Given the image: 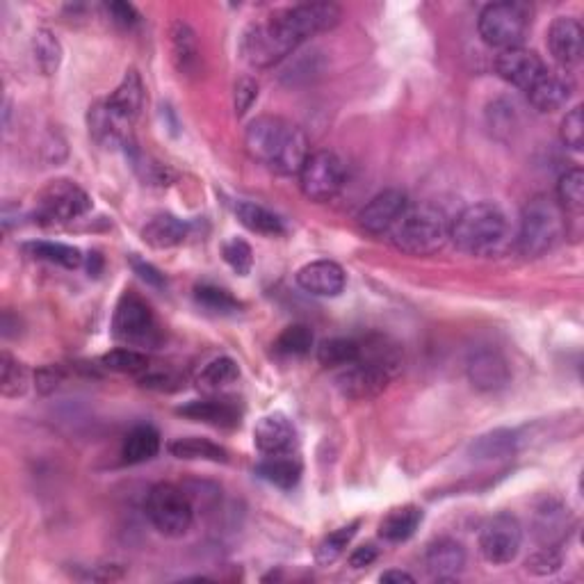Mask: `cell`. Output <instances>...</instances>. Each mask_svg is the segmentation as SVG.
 <instances>
[{"label":"cell","instance_id":"6da1fadb","mask_svg":"<svg viewBox=\"0 0 584 584\" xmlns=\"http://www.w3.org/2000/svg\"><path fill=\"white\" fill-rule=\"evenodd\" d=\"M245 144L249 156L263 162L279 176H299L306 158L311 156L304 131L288 119L263 115L251 121Z\"/></svg>","mask_w":584,"mask_h":584},{"label":"cell","instance_id":"7a4b0ae2","mask_svg":"<svg viewBox=\"0 0 584 584\" xmlns=\"http://www.w3.org/2000/svg\"><path fill=\"white\" fill-rule=\"evenodd\" d=\"M450 240L470 256H496L511 242V224L505 210L493 201H480L452 219Z\"/></svg>","mask_w":584,"mask_h":584},{"label":"cell","instance_id":"3957f363","mask_svg":"<svg viewBox=\"0 0 584 584\" xmlns=\"http://www.w3.org/2000/svg\"><path fill=\"white\" fill-rule=\"evenodd\" d=\"M340 16L343 12L334 3H302L270 16V21L263 23V30L281 58H286L311 37L336 28Z\"/></svg>","mask_w":584,"mask_h":584},{"label":"cell","instance_id":"277c9868","mask_svg":"<svg viewBox=\"0 0 584 584\" xmlns=\"http://www.w3.org/2000/svg\"><path fill=\"white\" fill-rule=\"evenodd\" d=\"M450 217L434 204H420L404 210L388 240L409 256H434L450 242Z\"/></svg>","mask_w":584,"mask_h":584},{"label":"cell","instance_id":"5b68a950","mask_svg":"<svg viewBox=\"0 0 584 584\" xmlns=\"http://www.w3.org/2000/svg\"><path fill=\"white\" fill-rule=\"evenodd\" d=\"M564 231V210L559 208L557 201L548 197H534L523 208L521 231H518V249L527 258L543 256L562 242Z\"/></svg>","mask_w":584,"mask_h":584},{"label":"cell","instance_id":"8992f818","mask_svg":"<svg viewBox=\"0 0 584 584\" xmlns=\"http://www.w3.org/2000/svg\"><path fill=\"white\" fill-rule=\"evenodd\" d=\"M146 516L160 534L178 539L194 523V505L181 486L156 484L146 496Z\"/></svg>","mask_w":584,"mask_h":584},{"label":"cell","instance_id":"52a82bcc","mask_svg":"<svg viewBox=\"0 0 584 584\" xmlns=\"http://www.w3.org/2000/svg\"><path fill=\"white\" fill-rule=\"evenodd\" d=\"M527 26H530V10L523 3H491L486 5L477 19V30L486 46L507 51L521 46Z\"/></svg>","mask_w":584,"mask_h":584},{"label":"cell","instance_id":"ba28073f","mask_svg":"<svg viewBox=\"0 0 584 584\" xmlns=\"http://www.w3.org/2000/svg\"><path fill=\"white\" fill-rule=\"evenodd\" d=\"M299 188L308 201L322 204V201L334 199L343 190L347 169L343 158L338 153L322 149L306 158L302 172H299Z\"/></svg>","mask_w":584,"mask_h":584},{"label":"cell","instance_id":"9c48e42d","mask_svg":"<svg viewBox=\"0 0 584 584\" xmlns=\"http://www.w3.org/2000/svg\"><path fill=\"white\" fill-rule=\"evenodd\" d=\"M395 363V359L384 354H361L359 361L340 368L336 386L340 388V393L345 397H352V400H370V397L379 395L388 386V381L393 377Z\"/></svg>","mask_w":584,"mask_h":584},{"label":"cell","instance_id":"30bf717a","mask_svg":"<svg viewBox=\"0 0 584 584\" xmlns=\"http://www.w3.org/2000/svg\"><path fill=\"white\" fill-rule=\"evenodd\" d=\"M523 525L514 514L500 511L482 525L480 553L493 566L511 564L521 553Z\"/></svg>","mask_w":584,"mask_h":584},{"label":"cell","instance_id":"8fae6325","mask_svg":"<svg viewBox=\"0 0 584 584\" xmlns=\"http://www.w3.org/2000/svg\"><path fill=\"white\" fill-rule=\"evenodd\" d=\"M89 208H92L89 194L69 178L51 181L39 192L37 199V217L46 224L71 222V219L85 215Z\"/></svg>","mask_w":584,"mask_h":584},{"label":"cell","instance_id":"7c38bea8","mask_svg":"<svg viewBox=\"0 0 584 584\" xmlns=\"http://www.w3.org/2000/svg\"><path fill=\"white\" fill-rule=\"evenodd\" d=\"M112 334L117 340L128 345H149L156 343L158 324L153 318L149 304L133 292H126L119 299L115 318H112Z\"/></svg>","mask_w":584,"mask_h":584},{"label":"cell","instance_id":"4fadbf2b","mask_svg":"<svg viewBox=\"0 0 584 584\" xmlns=\"http://www.w3.org/2000/svg\"><path fill=\"white\" fill-rule=\"evenodd\" d=\"M407 208L409 197L402 190H384L361 208L359 226L370 235H388Z\"/></svg>","mask_w":584,"mask_h":584},{"label":"cell","instance_id":"5bb4252c","mask_svg":"<svg viewBox=\"0 0 584 584\" xmlns=\"http://www.w3.org/2000/svg\"><path fill=\"white\" fill-rule=\"evenodd\" d=\"M496 71L505 83L527 92V89H530L543 76L546 64H543L539 55L530 51V48L514 46L498 53Z\"/></svg>","mask_w":584,"mask_h":584},{"label":"cell","instance_id":"9a60e30c","mask_svg":"<svg viewBox=\"0 0 584 584\" xmlns=\"http://www.w3.org/2000/svg\"><path fill=\"white\" fill-rule=\"evenodd\" d=\"M548 48L564 71L578 67L584 53V30L573 16H557L548 28Z\"/></svg>","mask_w":584,"mask_h":584},{"label":"cell","instance_id":"2e32d148","mask_svg":"<svg viewBox=\"0 0 584 584\" xmlns=\"http://www.w3.org/2000/svg\"><path fill=\"white\" fill-rule=\"evenodd\" d=\"M466 375L473 388L482 393H496L507 388L511 372L505 356L496 350H477L466 363Z\"/></svg>","mask_w":584,"mask_h":584},{"label":"cell","instance_id":"e0dca14e","mask_svg":"<svg viewBox=\"0 0 584 584\" xmlns=\"http://www.w3.org/2000/svg\"><path fill=\"white\" fill-rule=\"evenodd\" d=\"M573 92L575 83L569 73L546 69L537 83L527 89V101L539 112H555L571 101Z\"/></svg>","mask_w":584,"mask_h":584},{"label":"cell","instance_id":"ac0fdd59","mask_svg":"<svg viewBox=\"0 0 584 584\" xmlns=\"http://www.w3.org/2000/svg\"><path fill=\"white\" fill-rule=\"evenodd\" d=\"M254 443L265 457L290 454L297 443V429L286 413H267L254 427Z\"/></svg>","mask_w":584,"mask_h":584},{"label":"cell","instance_id":"d6986e66","mask_svg":"<svg viewBox=\"0 0 584 584\" xmlns=\"http://www.w3.org/2000/svg\"><path fill=\"white\" fill-rule=\"evenodd\" d=\"M299 288L315 297H338L347 286V274L334 261H313L297 272Z\"/></svg>","mask_w":584,"mask_h":584},{"label":"cell","instance_id":"ffe728a7","mask_svg":"<svg viewBox=\"0 0 584 584\" xmlns=\"http://www.w3.org/2000/svg\"><path fill=\"white\" fill-rule=\"evenodd\" d=\"M425 566L438 582H452L466 566V550L454 539H436L427 546Z\"/></svg>","mask_w":584,"mask_h":584},{"label":"cell","instance_id":"44dd1931","mask_svg":"<svg viewBox=\"0 0 584 584\" xmlns=\"http://www.w3.org/2000/svg\"><path fill=\"white\" fill-rule=\"evenodd\" d=\"M571 516L569 509H566L559 500H543L541 505L534 511V537L539 539L541 546L555 548L559 541H562L566 534H569Z\"/></svg>","mask_w":584,"mask_h":584},{"label":"cell","instance_id":"7402d4cb","mask_svg":"<svg viewBox=\"0 0 584 584\" xmlns=\"http://www.w3.org/2000/svg\"><path fill=\"white\" fill-rule=\"evenodd\" d=\"M89 133L103 146H128V121L121 119L108 101L96 103L87 115Z\"/></svg>","mask_w":584,"mask_h":584},{"label":"cell","instance_id":"603a6c76","mask_svg":"<svg viewBox=\"0 0 584 584\" xmlns=\"http://www.w3.org/2000/svg\"><path fill=\"white\" fill-rule=\"evenodd\" d=\"M176 413L183 418L197 420V423H206L222 429L240 425L238 407H233L231 402L224 400H192L188 404H183V407H178Z\"/></svg>","mask_w":584,"mask_h":584},{"label":"cell","instance_id":"cb8c5ba5","mask_svg":"<svg viewBox=\"0 0 584 584\" xmlns=\"http://www.w3.org/2000/svg\"><path fill=\"white\" fill-rule=\"evenodd\" d=\"M144 99H146V89H144L140 73L131 69V71H126L124 80H121L115 92H112L108 103L121 119H126L128 124H131V121L140 117V112L144 108Z\"/></svg>","mask_w":584,"mask_h":584},{"label":"cell","instance_id":"d4e9b609","mask_svg":"<svg viewBox=\"0 0 584 584\" xmlns=\"http://www.w3.org/2000/svg\"><path fill=\"white\" fill-rule=\"evenodd\" d=\"M423 509L416 505H404L395 507L384 516V521L379 523V537L391 543H402L411 539L416 530L423 523Z\"/></svg>","mask_w":584,"mask_h":584},{"label":"cell","instance_id":"484cf974","mask_svg":"<svg viewBox=\"0 0 584 584\" xmlns=\"http://www.w3.org/2000/svg\"><path fill=\"white\" fill-rule=\"evenodd\" d=\"M142 238L153 249H169L188 238V224L174 215H156L142 229Z\"/></svg>","mask_w":584,"mask_h":584},{"label":"cell","instance_id":"4316f807","mask_svg":"<svg viewBox=\"0 0 584 584\" xmlns=\"http://www.w3.org/2000/svg\"><path fill=\"white\" fill-rule=\"evenodd\" d=\"M172 55L176 69L185 76H194L201 64V51L194 30L188 23L176 21L172 26Z\"/></svg>","mask_w":584,"mask_h":584},{"label":"cell","instance_id":"83f0119b","mask_svg":"<svg viewBox=\"0 0 584 584\" xmlns=\"http://www.w3.org/2000/svg\"><path fill=\"white\" fill-rule=\"evenodd\" d=\"M235 215H238L240 224L247 226L251 233L267 235V238H277V235L286 233L283 219L277 213H272L270 208L254 204V201H238L235 204Z\"/></svg>","mask_w":584,"mask_h":584},{"label":"cell","instance_id":"f1b7e54d","mask_svg":"<svg viewBox=\"0 0 584 584\" xmlns=\"http://www.w3.org/2000/svg\"><path fill=\"white\" fill-rule=\"evenodd\" d=\"M518 448V436L511 429H493L470 443L468 454L475 461H493L511 457Z\"/></svg>","mask_w":584,"mask_h":584},{"label":"cell","instance_id":"f546056e","mask_svg":"<svg viewBox=\"0 0 584 584\" xmlns=\"http://www.w3.org/2000/svg\"><path fill=\"white\" fill-rule=\"evenodd\" d=\"M256 473L272 486H279V489L288 491L302 480V464H299V459L292 457V452L274 454V457H265L261 464L256 466Z\"/></svg>","mask_w":584,"mask_h":584},{"label":"cell","instance_id":"4dcf8cb0","mask_svg":"<svg viewBox=\"0 0 584 584\" xmlns=\"http://www.w3.org/2000/svg\"><path fill=\"white\" fill-rule=\"evenodd\" d=\"M160 452V434L151 425H140L128 432L124 438V454L126 464H144L151 461Z\"/></svg>","mask_w":584,"mask_h":584},{"label":"cell","instance_id":"1f68e13d","mask_svg":"<svg viewBox=\"0 0 584 584\" xmlns=\"http://www.w3.org/2000/svg\"><path fill=\"white\" fill-rule=\"evenodd\" d=\"M169 452H172L176 459L185 461H213V464H224V461L229 459L222 445L199 436L176 438V441L169 445Z\"/></svg>","mask_w":584,"mask_h":584},{"label":"cell","instance_id":"d6a6232c","mask_svg":"<svg viewBox=\"0 0 584 584\" xmlns=\"http://www.w3.org/2000/svg\"><path fill=\"white\" fill-rule=\"evenodd\" d=\"M32 258H37V261H46V263H53V265H60V267H67V270H76L83 263V251L78 247H71V245H62V242H28L26 247Z\"/></svg>","mask_w":584,"mask_h":584},{"label":"cell","instance_id":"836d02e7","mask_svg":"<svg viewBox=\"0 0 584 584\" xmlns=\"http://www.w3.org/2000/svg\"><path fill=\"white\" fill-rule=\"evenodd\" d=\"M238 379H240L238 363L229 359V356H219V359L210 361L206 368L201 370L197 384L201 391L219 393V391H224V388L233 386Z\"/></svg>","mask_w":584,"mask_h":584},{"label":"cell","instance_id":"e575fe53","mask_svg":"<svg viewBox=\"0 0 584 584\" xmlns=\"http://www.w3.org/2000/svg\"><path fill=\"white\" fill-rule=\"evenodd\" d=\"M363 347L352 338H331L318 347V361L324 368H345L361 359Z\"/></svg>","mask_w":584,"mask_h":584},{"label":"cell","instance_id":"d590c367","mask_svg":"<svg viewBox=\"0 0 584 584\" xmlns=\"http://www.w3.org/2000/svg\"><path fill=\"white\" fill-rule=\"evenodd\" d=\"M30 388V372L10 352L0 354V393L5 397H21Z\"/></svg>","mask_w":584,"mask_h":584},{"label":"cell","instance_id":"8d00e7d4","mask_svg":"<svg viewBox=\"0 0 584 584\" xmlns=\"http://www.w3.org/2000/svg\"><path fill=\"white\" fill-rule=\"evenodd\" d=\"M557 204L564 213L582 215L584 210V172L580 167H573L562 174L557 183Z\"/></svg>","mask_w":584,"mask_h":584},{"label":"cell","instance_id":"74e56055","mask_svg":"<svg viewBox=\"0 0 584 584\" xmlns=\"http://www.w3.org/2000/svg\"><path fill=\"white\" fill-rule=\"evenodd\" d=\"M32 51H35V62L46 76H53L60 69L62 62V44L48 28H39L32 37Z\"/></svg>","mask_w":584,"mask_h":584},{"label":"cell","instance_id":"f35d334b","mask_svg":"<svg viewBox=\"0 0 584 584\" xmlns=\"http://www.w3.org/2000/svg\"><path fill=\"white\" fill-rule=\"evenodd\" d=\"M359 525H361V521H354L350 525H343V527H338V530H334L331 534H327V537H324L322 543H320L318 553H315V559H318V564L320 566H329V564L338 562V559L343 557L345 548L350 546V541L354 539V534H356V530H359Z\"/></svg>","mask_w":584,"mask_h":584},{"label":"cell","instance_id":"ab89813d","mask_svg":"<svg viewBox=\"0 0 584 584\" xmlns=\"http://www.w3.org/2000/svg\"><path fill=\"white\" fill-rule=\"evenodd\" d=\"M274 350L281 356H306L313 350V331L306 324H290L279 334Z\"/></svg>","mask_w":584,"mask_h":584},{"label":"cell","instance_id":"60d3db41","mask_svg":"<svg viewBox=\"0 0 584 584\" xmlns=\"http://www.w3.org/2000/svg\"><path fill=\"white\" fill-rule=\"evenodd\" d=\"M101 363L108 370L115 372H124V375H140L146 368H149V359L146 354L137 352V350H112L108 354H103Z\"/></svg>","mask_w":584,"mask_h":584},{"label":"cell","instance_id":"b9f144b4","mask_svg":"<svg viewBox=\"0 0 584 584\" xmlns=\"http://www.w3.org/2000/svg\"><path fill=\"white\" fill-rule=\"evenodd\" d=\"M222 256L226 265H229L235 274H240V277H247L251 267H254V251H251L249 242L242 238L226 240L222 247Z\"/></svg>","mask_w":584,"mask_h":584},{"label":"cell","instance_id":"7bdbcfd3","mask_svg":"<svg viewBox=\"0 0 584 584\" xmlns=\"http://www.w3.org/2000/svg\"><path fill=\"white\" fill-rule=\"evenodd\" d=\"M194 297H197V302L201 306H206L215 313H233L240 308V302L235 297H231V292L215 288V286H199L197 295Z\"/></svg>","mask_w":584,"mask_h":584},{"label":"cell","instance_id":"ee69618b","mask_svg":"<svg viewBox=\"0 0 584 584\" xmlns=\"http://www.w3.org/2000/svg\"><path fill=\"white\" fill-rule=\"evenodd\" d=\"M559 137L562 142L573 151H582L584 144V119H582V108L575 105L571 112H566V117L562 119V128H559Z\"/></svg>","mask_w":584,"mask_h":584},{"label":"cell","instance_id":"f6af8a7d","mask_svg":"<svg viewBox=\"0 0 584 584\" xmlns=\"http://www.w3.org/2000/svg\"><path fill=\"white\" fill-rule=\"evenodd\" d=\"M559 566H562V557H559L557 550L550 546H543L537 553L527 557L525 562L527 573L532 575H553Z\"/></svg>","mask_w":584,"mask_h":584},{"label":"cell","instance_id":"bcb514c9","mask_svg":"<svg viewBox=\"0 0 584 584\" xmlns=\"http://www.w3.org/2000/svg\"><path fill=\"white\" fill-rule=\"evenodd\" d=\"M258 99V83L254 78H240L235 85V115L242 117Z\"/></svg>","mask_w":584,"mask_h":584},{"label":"cell","instance_id":"7dc6e473","mask_svg":"<svg viewBox=\"0 0 584 584\" xmlns=\"http://www.w3.org/2000/svg\"><path fill=\"white\" fill-rule=\"evenodd\" d=\"M108 12L112 16V21L119 23V26H124V28H131V26H135L137 21H140V14H137L135 7L128 5V3H110Z\"/></svg>","mask_w":584,"mask_h":584},{"label":"cell","instance_id":"c3c4849f","mask_svg":"<svg viewBox=\"0 0 584 584\" xmlns=\"http://www.w3.org/2000/svg\"><path fill=\"white\" fill-rule=\"evenodd\" d=\"M131 265H133V270L140 274L142 281L151 283V286H158V288L165 286V277H162V274L153 265L140 261V258H131Z\"/></svg>","mask_w":584,"mask_h":584},{"label":"cell","instance_id":"681fc988","mask_svg":"<svg viewBox=\"0 0 584 584\" xmlns=\"http://www.w3.org/2000/svg\"><path fill=\"white\" fill-rule=\"evenodd\" d=\"M377 555H379L377 548L372 546V543H368V546L356 548L350 555V566H354V569H363V566H370L372 562H375Z\"/></svg>","mask_w":584,"mask_h":584},{"label":"cell","instance_id":"f907efd6","mask_svg":"<svg viewBox=\"0 0 584 584\" xmlns=\"http://www.w3.org/2000/svg\"><path fill=\"white\" fill-rule=\"evenodd\" d=\"M379 580L386 582V584H402V582L413 584L416 582V578H413V575L407 571H386V573H381Z\"/></svg>","mask_w":584,"mask_h":584}]
</instances>
